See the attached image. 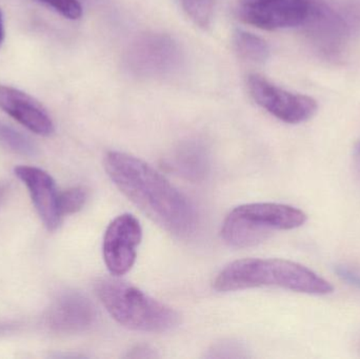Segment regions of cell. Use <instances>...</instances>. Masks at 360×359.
Wrapping results in <instances>:
<instances>
[{"label": "cell", "mask_w": 360, "mask_h": 359, "mask_svg": "<svg viewBox=\"0 0 360 359\" xmlns=\"http://www.w3.org/2000/svg\"><path fill=\"white\" fill-rule=\"evenodd\" d=\"M105 168L120 191L169 233L180 238L195 233L198 216L192 202L147 162L111 151L105 155Z\"/></svg>", "instance_id": "1"}, {"label": "cell", "mask_w": 360, "mask_h": 359, "mask_svg": "<svg viewBox=\"0 0 360 359\" xmlns=\"http://www.w3.org/2000/svg\"><path fill=\"white\" fill-rule=\"evenodd\" d=\"M259 287H278L294 292L328 295L333 286L300 263L279 259H245L233 261L214 280L218 292Z\"/></svg>", "instance_id": "2"}, {"label": "cell", "mask_w": 360, "mask_h": 359, "mask_svg": "<svg viewBox=\"0 0 360 359\" xmlns=\"http://www.w3.org/2000/svg\"><path fill=\"white\" fill-rule=\"evenodd\" d=\"M96 293L110 315L124 328L165 333L179 326L180 316L174 309L128 282L103 278L97 282Z\"/></svg>", "instance_id": "3"}, {"label": "cell", "mask_w": 360, "mask_h": 359, "mask_svg": "<svg viewBox=\"0 0 360 359\" xmlns=\"http://www.w3.org/2000/svg\"><path fill=\"white\" fill-rule=\"evenodd\" d=\"M304 211L275 202H257L237 207L229 213L221 227V237L235 248H249L266 240L273 231L297 229L306 223Z\"/></svg>", "instance_id": "4"}, {"label": "cell", "mask_w": 360, "mask_h": 359, "mask_svg": "<svg viewBox=\"0 0 360 359\" xmlns=\"http://www.w3.org/2000/svg\"><path fill=\"white\" fill-rule=\"evenodd\" d=\"M304 29L323 56H342L349 44L360 36V0H317Z\"/></svg>", "instance_id": "5"}, {"label": "cell", "mask_w": 360, "mask_h": 359, "mask_svg": "<svg viewBox=\"0 0 360 359\" xmlns=\"http://www.w3.org/2000/svg\"><path fill=\"white\" fill-rule=\"evenodd\" d=\"M184 54L171 36L147 33L129 46L126 63L131 73L143 78H165L179 71Z\"/></svg>", "instance_id": "6"}, {"label": "cell", "mask_w": 360, "mask_h": 359, "mask_svg": "<svg viewBox=\"0 0 360 359\" xmlns=\"http://www.w3.org/2000/svg\"><path fill=\"white\" fill-rule=\"evenodd\" d=\"M317 0H239L237 16L243 22L266 31L304 27Z\"/></svg>", "instance_id": "7"}, {"label": "cell", "mask_w": 360, "mask_h": 359, "mask_svg": "<svg viewBox=\"0 0 360 359\" xmlns=\"http://www.w3.org/2000/svg\"><path fill=\"white\" fill-rule=\"evenodd\" d=\"M247 86L250 95L257 105L287 124L307 122L319 109L317 101L312 97L290 92L258 74L248 76Z\"/></svg>", "instance_id": "8"}, {"label": "cell", "mask_w": 360, "mask_h": 359, "mask_svg": "<svg viewBox=\"0 0 360 359\" xmlns=\"http://www.w3.org/2000/svg\"><path fill=\"white\" fill-rule=\"evenodd\" d=\"M141 240L143 228L132 214L120 215L108 226L103 237V261L112 275H124L132 269Z\"/></svg>", "instance_id": "9"}, {"label": "cell", "mask_w": 360, "mask_h": 359, "mask_svg": "<svg viewBox=\"0 0 360 359\" xmlns=\"http://www.w3.org/2000/svg\"><path fill=\"white\" fill-rule=\"evenodd\" d=\"M15 174L29 190L34 207L46 229L56 230L63 217L59 212V193L54 179L46 171L35 167H17Z\"/></svg>", "instance_id": "10"}, {"label": "cell", "mask_w": 360, "mask_h": 359, "mask_svg": "<svg viewBox=\"0 0 360 359\" xmlns=\"http://www.w3.org/2000/svg\"><path fill=\"white\" fill-rule=\"evenodd\" d=\"M96 318V310L90 299L78 292H67L53 303L48 322L56 332L77 334L93 327Z\"/></svg>", "instance_id": "11"}, {"label": "cell", "mask_w": 360, "mask_h": 359, "mask_svg": "<svg viewBox=\"0 0 360 359\" xmlns=\"http://www.w3.org/2000/svg\"><path fill=\"white\" fill-rule=\"evenodd\" d=\"M0 109L35 134L49 136L54 132V124L46 110L18 89L0 86Z\"/></svg>", "instance_id": "12"}, {"label": "cell", "mask_w": 360, "mask_h": 359, "mask_svg": "<svg viewBox=\"0 0 360 359\" xmlns=\"http://www.w3.org/2000/svg\"><path fill=\"white\" fill-rule=\"evenodd\" d=\"M169 167L188 181H202L209 172V152L200 141H188L175 151Z\"/></svg>", "instance_id": "13"}, {"label": "cell", "mask_w": 360, "mask_h": 359, "mask_svg": "<svg viewBox=\"0 0 360 359\" xmlns=\"http://www.w3.org/2000/svg\"><path fill=\"white\" fill-rule=\"evenodd\" d=\"M233 44L238 56L253 63H264L270 57V46L259 36L243 30H237L233 36Z\"/></svg>", "instance_id": "14"}, {"label": "cell", "mask_w": 360, "mask_h": 359, "mask_svg": "<svg viewBox=\"0 0 360 359\" xmlns=\"http://www.w3.org/2000/svg\"><path fill=\"white\" fill-rule=\"evenodd\" d=\"M0 145L19 155L35 156L37 154V148L29 137L2 122H0Z\"/></svg>", "instance_id": "15"}, {"label": "cell", "mask_w": 360, "mask_h": 359, "mask_svg": "<svg viewBox=\"0 0 360 359\" xmlns=\"http://www.w3.org/2000/svg\"><path fill=\"white\" fill-rule=\"evenodd\" d=\"M188 16L203 29L211 25L215 0H180Z\"/></svg>", "instance_id": "16"}, {"label": "cell", "mask_w": 360, "mask_h": 359, "mask_svg": "<svg viewBox=\"0 0 360 359\" xmlns=\"http://www.w3.org/2000/svg\"><path fill=\"white\" fill-rule=\"evenodd\" d=\"M88 200L84 188L76 187L59 193L58 206L61 217L79 212Z\"/></svg>", "instance_id": "17"}, {"label": "cell", "mask_w": 360, "mask_h": 359, "mask_svg": "<svg viewBox=\"0 0 360 359\" xmlns=\"http://www.w3.org/2000/svg\"><path fill=\"white\" fill-rule=\"evenodd\" d=\"M42 4L54 8L65 18L79 19L82 15V6L78 0H39Z\"/></svg>", "instance_id": "18"}, {"label": "cell", "mask_w": 360, "mask_h": 359, "mask_svg": "<svg viewBox=\"0 0 360 359\" xmlns=\"http://www.w3.org/2000/svg\"><path fill=\"white\" fill-rule=\"evenodd\" d=\"M335 273L340 280L351 286L360 289V272L349 266L338 265L335 267Z\"/></svg>", "instance_id": "19"}, {"label": "cell", "mask_w": 360, "mask_h": 359, "mask_svg": "<svg viewBox=\"0 0 360 359\" xmlns=\"http://www.w3.org/2000/svg\"><path fill=\"white\" fill-rule=\"evenodd\" d=\"M238 351H243V348H241V346L229 341V343L218 344L217 346H215V347L213 348V350H212L211 352L212 356H215V358H224V353H226V352L228 353L226 358H234L232 352H235V353L238 354L239 358H240V352Z\"/></svg>", "instance_id": "20"}, {"label": "cell", "mask_w": 360, "mask_h": 359, "mask_svg": "<svg viewBox=\"0 0 360 359\" xmlns=\"http://www.w3.org/2000/svg\"><path fill=\"white\" fill-rule=\"evenodd\" d=\"M4 38V16H2L1 11H0V46Z\"/></svg>", "instance_id": "21"}, {"label": "cell", "mask_w": 360, "mask_h": 359, "mask_svg": "<svg viewBox=\"0 0 360 359\" xmlns=\"http://www.w3.org/2000/svg\"><path fill=\"white\" fill-rule=\"evenodd\" d=\"M356 157H357V160H359V164H360V143H359V148H357Z\"/></svg>", "instance_id": "22"}, {"label": "cell", "mask_w": 360, "mask_h": 359, "mask_svg": "<svg viewBox=\"0 0 360 359\" xmlns=\"http://www.w3.org/2000/svg\"><path fill=\"white\" fill-rule=\"evenodd\" d=\"M359 350H360V348H359Z\"/></svg>", "instance_id": "23"}]
</instances>
